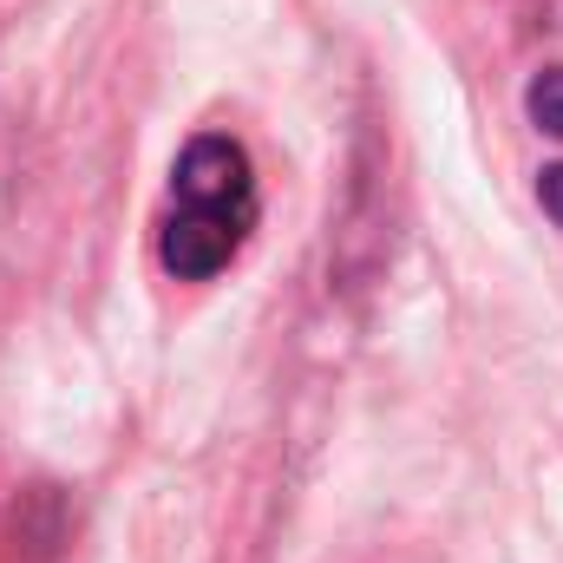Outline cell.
Returning a JSON list of instances; mask_svg holds the SVG:
<instances>
[{
    "instance_id": "obj_1",
    "label": "cell",
    "mask_w": 563,
    "mask_h": 563,
    "mask_svg": "<svg viewBox=\"0 0 563 563\" xmlns=\"http://www.w3.org/2000/svg\"><path fill=\"white\" fill-rule=\"evenodd\" d=\"M170 190H177V210H197V217H223L236 230L256 223V170H250V151L223 132H203V139L184 144L177 170H170Z\"/></svg>"
},
{
    "instance_id": "obj_2",
    "label": "cell",
    "mask_w": 563,
    "mask_h": 563,
    "mask_svg": "<svg viewBox=\"0 0 563 563\" xmlns=\"http://www.w3.org/2000/svg\"><path fill=\"white\" fill-rule=\"evenodd\" d=\"M243 236H250V230H236V223H223V217L170 210L157 256H164V269H170L177 282H210L230 256H236V250H243Z\"/></svg>"
},
{
    "instance_id": "obj_3",
    "label": "cell",
    "mask_w": 563,
    "mask_h": 563,
    "mask_svg": "<svg viewBox=\"0 0 563 563\" xmlns=\"http://www.w3.org/2000/svg\"><path fill=\"white\" fill-rule=\"evenodd\" d=\"M525 106H531V125H538V132L563 139V66H551V73H538V79H531Z\"/></svg>"
},
{
    "instance_id": "obj_4",
    "label": "cell",
    "mask_w": 563,
    "mask_h": 563,
    "mask_svg": "<svg viewBox=\"0 0 563 563\" xmlns=\"http://www.w3.org/2000/svg\"><path fill=\"white\" fill-rule=\"evenodd\" d=\"M538 197H544V210L563 223V164H551V170L538 177Z\"/></svg>"
}]
</instances>
